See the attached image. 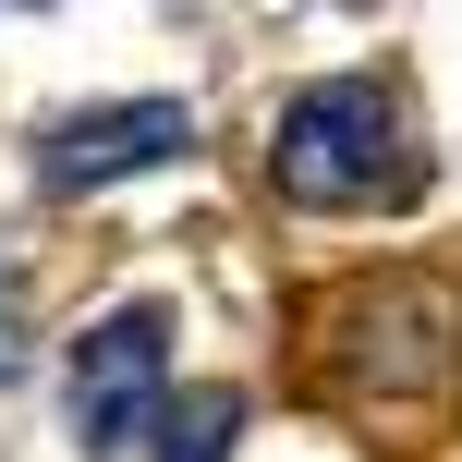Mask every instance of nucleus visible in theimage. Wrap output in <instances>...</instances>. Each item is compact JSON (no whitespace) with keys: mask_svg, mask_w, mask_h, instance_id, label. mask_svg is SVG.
Listing matches in <instances>:
<instances>
[{"mask_svg":"<svg viewBox=\"0 0 462 462\" xmlns=\"http://www.w3.org/2000/svg\"><path fill=\"white\" fill-rule=\"evenodd\" d=\"M24 365V341H13V268H0V377Z\"/></svg>","mask_w":462,"mask_h":462,"instance_id":"nucleus-6","label":"nucleus"},{"mask_svg":"<svg viewBox=\"0 0 462 462\" xmlns=\"http://www.w3.org/2000/svg\"><path fill=\"white\" fill-rule=\"evenodd\" d=\"M268 171H280V195H292V208H390V195H414V159H402L390 86H365V73L304 86L292 110H280Z\"/></svg>","mask_w":462,"mask_h":462,"instance_id":"nucleus-1","label":"nucleus"},{"mask_svg":"<svg viewBox=\"0 0 462 462\" xmlns=\"http://www.w3.org/2000/svg\"><path fill=\"white\" fill-rule=\"evenodd\" d=\"M195 146V110L183 97H110V110H73V122H49V146H37V183L49 195H97V183H122V171H159V159H183Z\"/></svg>","mask_w":462,"mask_h":462,"instance_id":"nucleus-3","label":"nucleus"},{"mask_svg":"<svg viewBox=\"0 0 462 462\" xmlns=\"http://www.w3.org/2000/svg\"><path fill=\"white\" fill-rule=\"evenodd\" d=\"M159 377H171V317L159 304H110V317L73 341V414H86L97 462H134V439L171 414Z\"/></svg>","mask_w":462,"mask_h":462,"instance_id":"nucleus-2","label":"nucleus"},{"mask_svg":"<svg viewBox=\"0 0 462 462\" xmlns=\"http://www.w3.org/2000/svg\"><path fill=\"white\" fill-rule=\"evenodd\" d=\"M231 439H244V390H183L159 414V462H231Z\"/></svg>","mask_w":462,"mask_h":462,"instance_id":"nucleus-5","label":"nucleus"},{"mask_svg":"<svg viewBox=\"0 0 462 462\" xmlns=\"http://www.w3.org/2000/svg\"><path fill=\"white\" fill-rule=\"evenodd\" d=\"M353 377H377V390H439V377L462 365L450 353V304L426 292V280H377L365 304H353Z\"/></svg>","mask_w":462,"mask_h":462,"instance_id":"nucleus-4","label":"nucleus"}]
</instances>
